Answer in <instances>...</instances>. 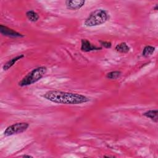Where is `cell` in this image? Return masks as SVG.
Wrapping results in <instances>:
<instances>
[{
  "label": "cell",
  "mask_w": 158,
  "mask_h": 158,
  "mask_svg": "<svg viewBox=\"0 0 158 158\" xmlns=\"http://www.w3.org/2000/svg\"><path fill=\"white\" fill-rule=\"evenodd\" d=\"M101 45L103 46L105 48L109 49L112 46V43L110 41H99Z\"/></svg>",
  "instance_id": "14"
},
{
  "label": "cell",
  "mask_w": 158,
  "mask_h": 158,
  "mask_svg": "<svg viewBox=\"0 0 158 158\" xmlns=\"http://www.w3.org/2000/svg\"><path fill=\"white\" fill-rule=\"evenodd\" d=\"M143 115L148 118H150L155 123H157L158 122V110L157 109H151L147 110L143 114Z\"/></svg>",
  "instance_id": "9"
},
{
  "label": "cell",
  "mask_w": 158,
  "mask_h": 158,
  "mask_svg": "<svg viewBox=\"0 0 158 158\" xmlns=\"http://www.w3.org/2000/svg\"><path fill=\"white\" fill-rule=\"evenodd\" d=\"M102 47L96 46L95 45L92 44L90 41L86 39H81V48L80 49L81 51L84 52H91L93 51H98L102 49Z\"/></svg>",
  "instance_id": "6"
},
{
  "label": "cell",
  "mask_w": 158,
  "mask_h": 158,
  "mask_svg": "<svg viewBox=\"0 0 158 158\" xmlns=\"http://www.w3.org/2000/svg\"><path fill=\"white\" fill-rule=\"evenodd\" d=\"M155 49L156 48L152 46H146L142 51V56L144 57H148L154 53Z\"/></svg>",
  "instance_id": "12"
},
{
  "label": "cell",
  "mask_w": 158,
  "mask_h": 158,
  "mask_svg": "<svg viewBox=\"0 0 158 158\" xmlns=\"http://www.w3.org/2000/svg\"><path fill=\"white\" fill-rule=\"evenodd\" d=\"M29 127V124L27 122H17L7 127L4 131V136H9L14 135L22 133L25 131Z\"/></svg>",
  "instance_id": "4"
},
{
  "label": "cell",
  "mask_w": 158,
  "mask_h": 158,
  "mask_svg": "<svg viewBox=\"0 0 158 158\" xmlns=\"http://www.w3.org/2000/svg\"><path fill=\"white\" fill-rule=\"evenodd\" d=\"M109 19L108 12L102 9H96L93 11L84 22V25L88 27H93L101 25Z\"/></svg>",
  "instance_id": "2"
},
{
  "label": "cell",
  "mask_w": 158,
  "mask_h": 158,
  "mask_svg": "<svg viewBox=\"0 0 158 158\" xmlns=\"http://www.w3.org/2000/svg\"><path fill=\"white\" fill-rule=\"evenodd\" d=\"M130 48L127 45V44L125 42H122L116 45L115 47V50L120 53L122 54H127L129 52Z\"/></svg>",
  "instance_id": "10"
},
{
  "label": "cell",
  "mask_w": 158,
  "mask_h": 158,
  "mask_svg": "<svg viewBox=\"0 0 158 158\" xmlns=\"http://www.w3.org/2000/svg\"><path fill=\"white\" fill-rule=\"evenodd\" d=\"M67 9L72 10H77L81 9L85 4L84 0H67L65 2Z\"/></svg>",
  "instance_id": "7"
},
{
  "label": "cell",
  "mask_w": 158,
  "mask_h": 158,
  "mask_svg": "<svg viewBox=\"0 0 158 158\" xmlns=\"http://www.w3.org/2000/svg\"><path fill=\"white\" fill-rule=\"evenodd\" d=\"M121 74H122V72L119 70L112 71V72H108L106 74V77L110 80H115V79H117L118 78H119L120 77Z\"/></svg>",
  "instance_id": "13"
},
{
  "label": "cell",
  "mask_w": 158,
  "mask_h": 158,
  "mask_svg": "<svg viewBox=\"0 0 158 158\" xmlns=\"http://www.w3.org/2000/svg\"><path fill=\"white\" fill-rule=\"evenodd\" d=\"M22 157H33V156H30V155H23V156H22Z\"/></svg>",
  "instance_id": "15"
},
{
  "label": "cell",
  "mask_w": 158,
  "mask_h": 158,
  "mask_svg": "<svg viewBox=\"0 0 158 158\" xmlns=\"http://www.w3.org/2000/svg\"><path fill=\"white\" fill-rule=\"evenodd\" d=\"M0 33L3 36H8L10 38H23L24 37V35L14 30L12 28H10L7 27V26L1 25H0Z\"/></svg>",
  "instance_id": "5"
},
{
  "label": "cell",
  "mask_w": 158,
  "mask_h": 158,
  "mask_svg": "<svg viewBox=\"0 0 158 158\" xmlns=\"http://www.w3.org/2000/svg\"><path fill=\"white\" fill-rule=\"evenodd\" d=\"M46 72L47 68L44 66H40L33 69L18 83V85L21 87H23L34 84L41 79Z\"/></svg>",
  "instance_id": "3"
},
{
  "label": "cell",
  "mask_w": 158,
  "mask_h": 158,
  "mask_svg": "<svg viewBox=\"0 0 158 158\" xmlns=\"http://www.w3.org/2000/svg\"><path fill=\"white\" fill-rule=\"evenodd\" d=\"M26 17L28 19V20L31 22H36L40 18V16L38 14V13H36L33 10L27 11L26 12Z\"/></svg>",
  "instance_id": "11"
},
{
  "label": "cell",
  "mask_w": 158,
  "mask_h": 158,
  "mask_svg": "<svg viewBox=\"0 0 158 158\" xmlns=\"http://www.w3.org/2000/svg\"><path fill=\"white\" fill-rule=\"evenodd\" d=\"M25 57V56L23 54H20L19 56H17L13 58H12L11 59H10L9 60H8L7 62H6L2 66V69L4 71H6L7 70H9L10 68H11L18 60H20L21 59Z\"/></svg>",
  "instance_id": "8"
},
{
  "label": "cell",
  "mask_w": 158,
  "mask_h": 158,
  "mask_svg": "<svg viewBox=\"0 0 158 158\" xmlns=\"http://www.w3.org/2000/svg\"><path fill=\"white\" fill-rule=\"evenodd\" d=\"M42 97L54 103L69 105L81 104L90 100L88 97L80 94L58 90L48 91L43 94Z\"/></svg>",
  "instance_id": "1"
}]
</instances>
